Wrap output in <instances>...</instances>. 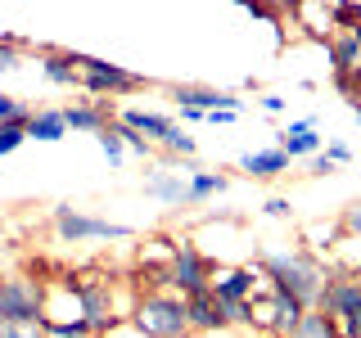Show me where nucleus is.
Instances as JSON below:
<instances>
[{
    "instance_id": "1",
    "label": "nucleus",
    "mask_w": 361,
    "mask_h": 338,
    "mask_svg": "<svg viewBox=\"0 0 361 338\" xmlns=\"http://www.w3.org/2000/svg\"><path fill=\"white\" fill-rule=\"evenodd\" d=\"M257 266H262L267 284L276 293H289V298H298L302 307H321L325 298V284L334 280V266L325 262V257L307 253V248H276V244H257Z\"/></svg>"
},
{
    "instance_id": "2",
    "label": "nucleus",
    "mask_w": 361,
    "mask_h": 338,
    "mask_svg": "<svg viewBox=\"0 0 361 338\" xmlns=\"http://www.w3.org/2000/svg\"><path fill=\"white\" fill-rule=\"evenodd\" d=\"M73 63H77V90H82L86 99H118V95H135V90H145L140 73H131V68L122 63H109V59H95V54H77L73 50Z\"/></svg>"
},
{
    "instance_id": "3",
    "label": "nucleus",
    "mask_w": 361,
    "mask_h": 338,
    "mask_svg": "<svg viewBox=\"0 0 361 338\" xmlns=\"http://www.w3.org/2000/svg\"><path fill=\"white\" fill-rule=\"evenodd\" d=\"M131 325L149 338H190V315H185V298L172 289L158 293H140L131 311Z\"/></svg>"
},
{
    "instance_id": "4",
    "label": "nucleus",
    "mask_w": 361,
    "mask_h": 338,
    "mask_svg": "<svg viewBox=\"0 0 361 338\" xmlns=\"http://www.w3.org/2000/svg\"><path fill=\"white\" fill-rule=\"evenodd\" d=\"M50 225L63 244H99V239H135L131 225L122 221H109V217H95L86 208H73V203H54L50 212Z\"/></svg>"
},
{
    "instance_id": "5",
    "label": "nucleus",
    "mask_w": 361,
    "mask_h": 338,
    "mask_svg": "<svg viewBox=\"0 0 361 338\" xmlns=\"http://www.w3.org/2000/svg\"><path fill=\"white\" fill-rule=\"evenodd\" d=\"M0 315H5V325H41L45 320V280L0 275Z\"/></svg>"
},
{
    "instance_id": "6",
    "label": "nucleus",
    "mask_w": 361,
    "mask_h": 338,
    "mask_svg": "<svg viewBox=\"0 0 361 338\" xmlns=\"http://www.w3.org/2000/svg\"><path fill=\"white\" fill-rule=\"evenodd\" d=\"M212 284V262L199 253V244L190 234H176V257L167 266V289L180 293V298H195V293H208Z\"/></svg>"
},
{
    "instance_id": "7",
    "label": "nucleus",
    "mask_w": 361,
    "mask_h": 338,
    "mask_svg": "<svg viewBox=\"0 0 361 338\" xmlns=\"http://www.w3.org/2000/svg\"><path fill=\"white\" fill-rule=\"evenodd\" d=\"M321 311L334 315L343 338H361V275H338L334 270V280L325 284Z\"/></svg>"
},
{
    "instance_id": "8",
    "label": "nucleus",
    "mask_w": 361,
    "mask_h": 338,
    "mask_svg": "<svg viewBox=\"0 0 361 338\" xmlns=\"http://www.w3.org/2000/svg\"><path fill=\"white\" fill-rule=\"evenodd\" d=\"M267 275L257 262H244V266H212V284L208 293L217 302H253L257 293H267Z\"/></svg>"
},
{
    "instance_id": "9",
    "label": "nucleus",
    "mask_w": 361,
    "mask_h": 338,
    "mask_svg": "<svg viewBox=\"0 0 361 338\" xmlns=\"http://www.w3.org/2000/svg\"><path fill=\"white\" fill-rule=\"evenodd\" d=\"M316 122H321V113H307V118H293L285 131L276 135V149L289 158V163H298V158H316L325 149V135L316 131Z\"/></svg>"
},
{
    "instance_id": "10",
    "label": "nucleus",
    "mask_w": 361,
    "mask_h": 338,
    "mask_svg": "<svg viewBox=\"0 0 361 338\" xmlns=\"http://www.w3.org/2000/svg\"><path fill=\"white\" fill-rule=\"evenodd\" d=\"M41 325H86V311H82L73 275L45 280V320Z\"/></svg>"
},
{
    "instance_id": "11",
    "label": "nucleus",
    "mask_w": 361,
    "mask_h": 338,
    "mask_svg": "<svg viewBox=\"0 0 361 338\" xmlns=\"http://www.w3.org/2000/svg\"><path fill=\"white\" fill-rule=\"evenodd\" d=\"M167 95L176 99V108H195V113H240L244 99L235 90H217V86H172Z\"/></svg>"
},
{
    "instance_id": "12",
    "label": "nucleus",
    "mask_w": 361,
    "mask_h": 338,
    "mask_svg": "<svg viewBox=\"0 0 361 338\" xmlns=\"http://www.w3.org/2000/svg\"><path fill=\"white\" fill-rule=\"evenodd\" d=\"M63 122L68 131L104 135L118 122V104H109V99H73V104H63Z\"/></svg>"
},
{
    "instance_id": "13",
    "label": "nucleus",
    "mask_w": 361,
    "mask_h": 338,
    "mask_svg": "<svg viewBox=\"0 0 361 338\" xmlns=\"http://www.w3.org/2000/svg\"><path fill=\"white\" fill-rule=\"evenodd\" d=\"M145 194L158 199L163 208H190V180L176 172V167H154L145 176Z\"/></svg>"
},
{
    "instance_id": "14",
    "label": "nucleus",
    "mask_w": 361,
    "mask_h": 338,
    "mask_svg": "<svg viewBox=\"0 0 361 338\" xmlns=\"http://www.w3.org/2000/svg\"><path fill=\"white\" fill-rule=\"evenodd\" d=\"M118 122H122V127H131V131H140L145 140L154 144V149H158V140H163V135L176 127L172 113H154V108H135V104H131V108H118Z\"/></svg>"
},
{
    "instance_id": "15",
    "label": "nucleus",
    "mask_w": 361,
    "mask_h": 338,
    "mask_svg": "<svg viewBox=\"0 0 361 338\" xmlns=\"http://www.w3.org/2000/svg\"><path fill=\"white\" fill-rule=\"evenodd\" d=\"M185 315H190V334L231 330V325H226V307L212 298V293H195V298H185Z\"/></svg>"
},
{
    "instance_id": "16",
    "label": "nucleus",
    "mask_w": 361,
    "mask_h": 338,
    "mask_svg": "<svg viewBox=\"0 0 361 338\" xmlns=\"http://www.w3.org/2000/svg\"><path fill=\"white\" fill-rule=\"evenodd\" d=\"M172 257H176V234H149L135 248V262H140L145 275H167Z\"/></svg>"
},
{
    "instance_id": "17",
    "label": "nucleus",
    "mask_w": 361,
    "mask_h": 338,
    "mask_svg": "<svg viewBox=\"0 0 361 338\" xmlns=\"http://www.w3.org/2000/svg\"><path fill=\"white\" fill-rule=\"evenodd\" d=\"M289 167H293V163L276 149V144H271V149H248V154L240 158V172L253 176V180H276V176H285Z\"/></svg>"
},
{
    "instance_id": "18",
    "label": "nucleus",
    "mask_w": 361,
    "mask_h": 338,
    "mask_svg": "<svg viewBox=\"0 0 361 338\" xmlns=\"http://www.w3.org/2000/svg\"><path fill=\"white\" fill-rule=\"evenodd\" d=\"M41 73L50 86H63V90H77V63H73V50H41Z\"/></svg>"
},
{
    "instance_id": "19",
    "label": "nucleus",
    "mask_w": 361,
    "mask_h": 338,
    "mask_svg": "<svg viewBox=\"0 0 361 338\" xmlns=\"http://www.w3.org/2000/svg\"><path fill=\"white\" fill-rule=\"evenodd\" d=\"M68 135V122H63V108H37L27 122V140H41V144H59Z\"/></svg>"
},
{
    "instance_id": "20",
    "label": "nucleus",
    "mask_w": 361,
    "mask_h": 338,
    "mask_svg": "<svg viewBox=\"0 0 361 338\" xmlns=\"http://www.w3.org/2000/svg\"><path fill=\"white\" fill-rule=\"evenodd\" d=\"M343 239V225L338 221H312V225H302V248L316 257H325L330 262V248Z\"/></svg>"
},
{
    "instance_id": "21",
    "label": "nucleus",
    "mask_w": 361,
    "mask_h": 338,
    "mask_svg": "<svg viewBox=\"0 0 361 338\" xmlns=\"http://www.w3.org/2000/svg\"><path fill=\"white\" fill-rule=\"evenodd\" d=\"M226 189H231V176H226V172H208V167H199V172L190 176V208H199V203L226 194Z\"/></svg>"
},
{
    "instance_id": "22",
    "label": "nucleus",
    "mask_w": 361,
    "mask_h": 338,
    "mask_svg": "<svg viewBox=\"0 0 361 338\" xmlns=\"http://www.w3.org/2000/svg\"><path fill=\"white\" fill-rule=\"evenodd\" d=\"M298 338H343V334H338L334 315H325L321 307H312L307 315H302V325H298Z\"/></svg>"
},
{
    "instance_id": "23",
    "label": "nucleus",
    "mask_w": 361,
    "mask_h": 338,
    "mask_svg": "<svg viewBox=\"0 0 361 338\" xmlns=\"http://www.w3.org/2000/svg\"><path fill=\"white\" fill-rule=\"evenodd\" d=\"M158 149H163V154H172V158H180V163H185V158H195L199 140H195V135H190L185 127H172V131L163 135V140H158Z\"/></svg>"
},
{
    "instance_id": "24",
    "label": "nucleus",
    "mask_w": 361,
    "mask_h": 338,
    "mask_svg": "<svg viewBox=\"0 0 361 338\" xmlns=\"http://www.w3.org/2000/svg\"><path fill=\"white\" fill-rule=\"evenodd\" d=\"M32 113H37V104H27L23 95H9V90H0V127H5V122H23V127H27Z\"/></svg>"
},
{
    "instance_id": "25",
    "label": "nucleus",
    "mask_w": 361,
    "mask_h": 338,
    "mask_svg": "<svg viewBox=\"0 0 361 338\" xmlns=\"http://www.w3.org/2000/svg\"><path fill=\"white\" fill-rule=\"evenodd\" d=\"M113 135L122 140V149H127V154H135V158H154V144L145 140L140 131H131V127H122V122H113Z\"/></svg>"
},
{
    "instance_id": "26",
    "label": "nucleus",
    "mask_w": 361,
    "mask_h": 338,
    "mask_svg": "<svg viewBox=\"0 0 361 338\" xmlns=\"http://www.w3.org/2000/svg\"><path fill=\"white\" fill-rule=\"evenodd\" d=\"M23 144H27V127H23V122H5V127H0V158L18 154Z\"/></svg>"
},
{
    "instance_id": "27",
    "label": "nucleus",
    "mask_w": 361,
    "mask_h": 338,
    "mask_svg": "<svg viewBox=\"0 0 361 338\" xmlns=\"http://www.w3.org/2000/svg\"><path fill=\"white\" fill-rule=\"evenodd\" d=\"M95 144H99V154L109 158V167H122V163H127V149H122V140L113 135V127L104 135H95Z\"/></svg>"
},
{
    "instance_id": "28",
    "label": "nucleus",
    "mask_w": 361,
    "mask_h": 338,
    "mask_svg": "<svg viewBox=\"0 0 361 338\" xmlns=\"http://www.w3.org/2000/svg\"><path fill=\"white\" fill-rule=\"evenodd\" d=\"M14 68H23V59H18V37H0V77L14 73Z\"/></svg>"
},
{
    "instance_id": "29",
    "label": "nucleus",
    "mask_w": 361,
    "mask_h": 338,
    "mask_svg": "<svg viewBox=\"0 0 361 338\" xmlns=\"http://www.w3.org/2000/svg\"><path fill=\"white\" fill-rule=\"evenodd\" d=\"M338 225H343V234H353V239H361V199L343 208V217H338Z\"/></svg>"
},
{
    "instance_id": "30",
    "label": "nucleus",
    "mask_w": 361,
    "mask_h": 338,
    "mask_svg": "<svg viewBox=\"0 0 361 338\" xmlns=\"http://www.w3.org/2000/svg\"><path fill=\"white\" fill-rule=\"evenodd\" d=\"M262 217H271V221H293V203L289 199H267L262 203Z\"/></svg>"
},
{
    "instance_id": "31",
    "label": "nucleus",
    "mask_w": 361,
    "mask_h": 338,
    "mask_svg": "<svg viewBox=\"0 0 361 338\" xmlns=\"http://www.w3.org/2000/svg\"><path fill=\"white\" fill-rule=\"evenodd\" d=\"M45 338H95L90 325H45Z\"/></svg>"
},
{
    "instance_id": "32",
    "label": "nucleus",
    "mask_w": 361,
    "mask_h": 338,
    "mask_svg": "<svg viewBox=\"0 0 361 338\" xmlns=\"http://www.w3.org/2000/svg\"><path fill=\"white\" fill-rule=\"evenodd\" d=\"M0 338H45V325H0Z\"/></svg>"
},
{
    "instance_id": "33",
    "label": "nucleus",
    "mask_w": 361,
    "mask_h": 338,
    "mask_svg": "<svg viewBox=\"0 0 361 338\" xmlns=\"http://www.w3.org/2000/svg\"><path fill=\"white\" fill-rule=\"evenodd\" d=\"M325 158H330V163L334 167H348V163H353V149H348V144L343 140H330V144H325V149H321Z\"/></svg>"
},
{
    "instance_id": "34",
    "label": "nucleus",
    "mask_w": 361,
    "mask_h": 338,
    "mask_svg": "<svg viewBox=\"0 0 361 338\" xmlns=\"http://www.w3.org/2000/svg\"><path fill=\"white\" fill-rule=\"evenodd\" d=\"M307 172H312V176H334L338 167H334V163H330L325 154H316V158H307Z\"/></svg>"
},
{
    "instance_id": "35",
    "label": "nucleus",
    "mask_w": 361,
    "mask_h": 338,
    "mask_svg": "<svg viewBox=\"0 0 361 338\" xmlns=\"http://www.w3.org/2000/svg\"><path fill=\"white\" fill-rule=\"evenodd\" d=\"M99 338H149V334H140L131 320H122V325H113V330H109V334H99Z\"/></svg>"
},
{
    "instance_id": "36",
    "label": "nucleus",
    "mask_w": 361,
    "mask_h": 338,
    "mask_svg": "<svg viewBox=\"0 0 361 338\" xmlns=\"http://www.w3.org/2000/svg\"><path fill=\"white\" fill-rule=\"evenodd\" d=\"M257 108L271 113V118H280V113H285V95H262V99H257Z\"/></svg>"
},
{
    "instance_id": "37",
    "label": "nucleus",
    "mask_w": 361,
    "mask_h": 338,
    "mask_svg": "<svg viewBox=\"0 0 361 338\" xmlns=\"http://www.w3.org/2000/svg\"><path fill=\"white\" fill-rule=\"evenodd\" d=\"M190 338H248L244 330H212V334H190Z\"/></svg>"
},
{
    "instance_id": "38",
    "label": "nucleus",
    "mask_w": 361,
    "mask_h": 338,
    "mask_svg": "<svg viewBox=\"0 0 361 338\" xmlns=\"http://www.w3.org/2000/svg\"><path fill=\"white\" fill-rule=\"evenodd\" d=\"M235 118H240V113H208V118H203V122H212V127H231Z\"/></svg>"
},
{
    "instance_id": "39",
    "label": "nucleus",
    "mask_w": 361,
    "mask_h": 338,
    "mask_svg": "<svg viewBox=\"0 0 361 338\" xmlns=\"http://www.w3.org/2000/svg\"><path fill=\"white\" fill-rule=\"evenodd\" d=\"M0 325H5V315H0Z\"/></svg>"
}]
</instances>
